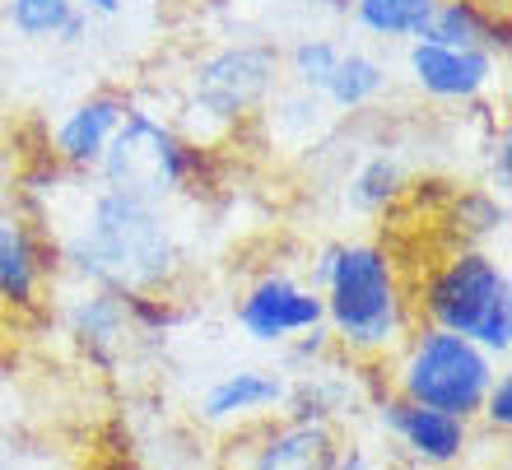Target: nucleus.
<instances>
[{
  "label": "nucleus",
  "mask_w": 512,
  "mask_h": 470,
  "mask_svg": "<svg viewBox=\"0 0 512 470\" xmlns=\"http://www.w3.org/2000/svg\"><path fill=\"white\" fill-rule=\"evenodd\" d=\"M61 261L80 280L112 294H154L173 280L177 242L163 224L159 205L126 201L117 191L98 187L75 219V229L61 238Z\"/></svg>",
  "instance_id": "obj_1"
},
{
  "label": "nucleus",
  "mask_w": 512,
  "mask_h": 470,
  "mask_svg": "<svg viewBox=\"0 0 512 470\" xmlns=\"http://www.w3.org/2000/svg\"><path fill=\"white\" fill-rule=\"evenodd\" d=\"M322 303L331 345L359 363L396 354L410 336V298L396 275V256L382 242H340Z\"/></svg>",
  "instance_id": "obj_2"
},
{
  "label": "nucleus",
  "mask_w": 512,
  "mask_h": 470,
  "mask_svg": "<svg viewBox=\"0 0 512 470\" xmlns=\"http://www.w3.org/2000/svg\"><path fill=\"white\" fill-rule=\"evenodd\" d=\"M415 303L424 326L471 340L489 359L512 350V280L508 266L485 247H457L447 261H438L419 284Z\"/></svg>",
  "instance_id": "obj_3"
},
{
  "label": "nucleus",
  "mask_w": 512,
  "mask_h": 470,
  "mask_svg": "<svg viewBox=\"0 0 512 470\" xmlns=\"http://www.w3.org/2000/svg\"><path fill=\"white\" fill-rule=\"evenodd\" d=\"M494 359L480 345L438 331V326H415L405 345L396 350V368H391V387L396 396L424 410H443L452 419L471 424L480 415L485 391L494 387Z\"/></svg>",
  "instance_id": "obj_4"
},
{
  "label": "nucleus",
  "mask_w": 512,
  "mask_h": 470,
  "mask_svg": "<svg viewBox=\"0 0 512 470\" xmlns=\"http://www.w3.org/2000/svg\"><path fill=\"white\" fill-rule=\"evenodd\" d=\"M191 168H196V149L168 121H154L149 112L131 108L112 135V145L103 149L98 177H103V187L126 196V201L163 205L187 187Z\"/></svg>",
  "instance_id": "obj_5"
},
{
  "label": "nucleus",
  "mask_w": 512,
  "mask_h": 470,
  "mask_svg": "<svg viewBox=\"0 0 512 470\" xmlns=\"http://www.w3.org/2000/svg\"><path fill=\"white\" fill-rule=\"evenodd\" d=\"M275 80H280V52L247 42L205 56L191 75V98L215 121H238L275 94Z\"/></svg>",
  "instance_id": "obj_6"
},
{
  "label": "nucleus",
  "mask_w": 512,
  "mask_h": 470,
  "mask_svg": "<svg viewBox=\"0 0 512 470\" xmlns=\"http://www.w3.org/2000/svg\"><path fill=\"white\" fill-rule=\"evenodd\" d=\"M340 452V429L322 419H266L238 433L224 452L229 470H331Z\"/></svg>",
  "instance_id": "obj_7"
},
{
  "label": "nucleus",
  "mask_w": 512,
  "mask_h": 470,
  "mask_svg": "<svg viewBox=\"0 0 512 470\" xmlns=\"http://www.w3.org/2000/svg\"><path fill=\"white\" fill-rule=\"evenodd\" d=\"M233 317L256 345H289L294 336H308V331L326 326V303L317 289L298 284L294 275L266 270L233 303Z\"/></svg>",
  "instance_id": "obj_8"
},
{
  "label": "nucleus",
  "mask_w": 512,
  "mask_h": 470,
  "mask_svg": "<svg viewBox=\"0 0 512 470\" xmlns=\"http://www.w3.org/2000/svg\"><path fill=\"white\" fill-rule=\"evenodd\" d=\"M378 424L401 443V452L415 466L447 470L471 452V424L466 419H452L443 410H424V405H410L401 396H387L378 405Z\"/></svg>",
  "instance_id": "obj_9"
},
{
  "label": "nucleus",
  "mask_w": 512,
  "mask_h": 470,
  "mask_svg": "<svg viewBox=\"0 0 512 470\" xmlns=\"http://www.w3.org/2000/svg\"><path fill=\"white\" fill-rule=\"evenodd\" d=\"M126 112H131V103L122 94H94V98H84V103H75L61 117V126H56L52 154L66 163L70 173H94L98 163H103V149L117 135V126L126 121Z\"/></svg>",
  "instance_id": "obj_10"
},
{
  "label": "nucleus",
  "mask_w": 512,
  "mask_h": 470,
  "mask_svg": "<svg viewBox=\"0 0 512 470\" xmlns=\"http://www.w3.org/2000/svg\"><path fill=\"white\" fill-rule=\"evenodd\" d=\"M289 401V382L284 373H270V368H233L205 387L196 415L205 424H247V419H266L275 415L280 405Z\"/></svg>",
  "instance_id": "obj_11"
},
{
  "label": "nucleus",
  "mask_w": 512,
  "mask_h": 470,
  "mask_svg": "<svg viewBox=\"0 0 512 470\" xmlns=\"http://www.w3.org/2000/svg\"><path fill=\"white\" fill-rule=\"evenodd\" d=\"M410 75L429 98H443V103H466V98L485 94L489 80H494V52H447V47H433V42H415L410 47Z\"/></svg>",
  "instance_id": "obj_12"
},
{
  "label": "nucleus",
  "mask_w": 512,
  "mask_h": 470,
  "mask_svg": "<svg viewBox=\"0 0 512 470\" xmlns=\"http://www.w3.org/2000/svg\"><path fill=\"white\" fill-rule=\"evenodd\" d=\"M47 247L24 219L0 215V298L10 308H38L42 280H47Z\"/></svg>",
  "instance_id": "obj_13"
},
{
  "label": "nucleus",
  "mask_w": 512,
  "mask_h": 470,
  "mask_svg": "<svg viewBox=\"0 0 512 470\" xmlns=\"http://www.w3.org/2000/svg\"><path fill=\"white\" fill-rule=\"evenodd\" d=\"M70 336H80V345L89 350L94 363H112L126 350V340L140 336L126 308V294L112 289H89V294L70 308Z\"/></svg>",
  "instance_id": "obj_14"
},
{
  "label": "nucleus",
  "mask_w": 512,
  "mask_h": 470,
  "mask_svg": "<svg viewBox=\"0 0 512 470\" xmlns=\"http://www.w3.org/2000/svg\"><path fill=\"white\" fill-rule=\"evenodd\" d=\"M499 33H508V24H494V10L480 5V0H438L429 28L419 42H433V47H447V52H494L503 47Z\"/></svg>",
  "instance_id": "obj_15"
},
{
  "label": "nucleus",
  "mask_w": 512,
  "mask_h": 470,
  "mask_svg": "<svg viewBox=\"0 0 512 470\" xmlns=\"http://www.w3.org/2000/svg\"><path fill=\"white\" fill-rule=\"evenodd\" d=\"M382 89H387V66H382L378 56L340 52V61H336V70H331V80H326L322 98L326 103H336L340 112H359V108H368Z\"/></svg>",
  "instance_id": "obj_16"
},
{
  "label": "nucleus",
  "mask_w": 512,
  "mask_h": 470,
  "mask_svg": "<svg viewBox=\"0 0 512 470\" xmlns=\"http://www.w3.org/2000/svg\"><path fill=\"white\" fill-rule=\"evenodd\" d=\"M438 0H354V19L378 38H424Z\"/></svg>",
  "instance_id": "obj_17"
},
{
  "label": "nucleus",
  "mask_w": 512,
  "mask_h": 470,
  "mask_svg": "<svg viewBox=\"0 0 512 470\" xmlns=\"http://www.w3.org/2000/svg\"><path fill=\"white\" fill-rule=\"evenodd\" d=\"M396 196H401V168H396V159H387V154L368 159L364 168L350 177V201L359 205V210H368V215L387 210Z\"/></svg>",
  "instance_id": "obj_18"
},
{
  "label": "nucleus",
  "mask_w": 512,
  "mask_h": 470,
  "mask_svg": "<svg viewBox=\"0 0 512 470\" xmlns=\"http://www.w3.org/2000/svg\"><path fill=\"white\" fill-rule=\"evenodd\" d=\"M336 61H340V47L331 38H303L294 52H289V75H294V84L303 89V94L322 98Z\"/></svg>",
  "instance_id": "obj_19"
},
{
  "label": "nucleus",
  "mask_w": 512,
  "mask_h": 470,
  "mask_svg": "<svg viewBox=\"0 0 512 470\" xmlns=\"http://www.w3.org/2000/svg\"><path fill=\"white\" fill-rule=\"evenodd\" d=\"M70 14H75L70 0H10V24L24 38H56Z\"/></svg>",
  "instance_id": "obj_20"
},
{
  "label": "nucleus",
  "mask_w": 512,
  "mask_h": 470,
  "mask_svg": "<svg viewBox=\"0 0 512 470\" xmlns=\"http://www.w3.org/2000/svg\"><path fill=\"white\" fill-rule=\"evenodd\" d=\"M475 419H485L499 438L512 429V377L508 373L494 377V387L485 391V401H480V415H475Z\"/></svg>",
  "instance_id": "obj_21"
},
{
  "label": "nucleus",
  "mask_w": 512,
  "mask_h": 470,
  "mask_svg": "<svg viewBox=\"0 0 512 470\" xmlns=\"http://www.w3.org/2000/svg\"><path fill=\"white\" fill-rule=\"evenodd\" d=\"M331 470H378V461H373V452H368L364 443H340V452H336V466Z\"/></svg>",
  "instance_id": "obj_22"
},
{
  "label": "nucleus",
  "mask_w": 512,
  "mask_h": 470,
  "mask_svg": "<svg viewBox=\"0 0 512 470\" xmlns=\"http://www.w3.org/2000/svg\"><path fill=\"white\" fill-rule=\"evenodd\" d=\"M508 182H512V177H508V135H503L499 145H494V191L503 196V191H508Z\"/></svg>",
  "instance_id": "obj_23"
},
{
  "label": "nucleus",
  "mask_w": 512,
  "mask_h": 470,
  "mask_svg": "<svg viewBox=\"0 0 512 470\" xmlns=\"http://www.w3.org/2000/svg\"><path fill=\"white\" fill-rule=\"evenodd\" d=\"M80 14H117L122 10V0H70Z\"/></svg>",
  "instance_id": "obj_24"
},
{
  "label": "nucleus",
  "mask_w": 512,
  "mask_h": 470,
  "mask_svg": "<svg viewBox=\"0 0 512 470\" xmlns=\"http://www.w3.org/2000/svg\"><path fill=\"white\" fill-rule=\"evenodd\" d=\"M317 5H331V10H350L354 0H317Z\"/></svg>",
  "instance_id": "obj_25"
},
{
  "label": "nucleus",
  "mask_w": 512,
  "mask_h": 470,
  "mask_svg": "<svg viewBox=\"0 0 512 470\" xmlns=\"http://www.w3.org/2000/svg\"><path fill=\"white\" fill-rule=\"evenodd\" d=\"M0 470H5V461H0Z\"/></svg>",
  "instance_id": "obj_26"
}]
</instances>
